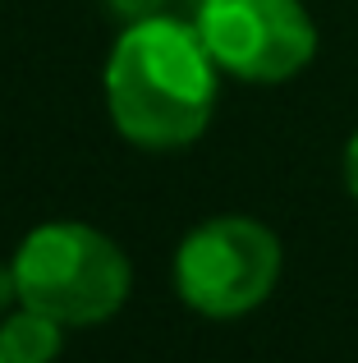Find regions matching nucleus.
<instances>
[{"label":"nucleus","instance_id":"f257e3e1","mask_svg":"<svg viewBox=\"0 0 358 363\" xmlns=\"http://www.w3.org/2000/svg\"><path fill=\"white\" fill-rule=\"evenodd\" d=\"M216 106V60L197 28L166 14L134 18L106 60L110 124L134 147L175 152L202 138Z\"/></svg>","mask_w":358,"mask_h":363},{"label":"nucleus","instance_id":"f03ea898","mask_svg":"<svg viewBox=\"0 0 358 363\" xmlns=\"http://www.w3.org/2000/svg\"><path fill=\"white\" fill-rule=\"evenodd\" d=\"M18 303L51 313L64 327H97L125 308L134 267L125 248L97 225L46 221L14 253Z\"/></svg>","mask_w":358,"mask_h":363},{"label":"nucleus","instance_id":"7ed1b4c3","mask_svg":"<svg viewBox=\"0 0 358 363\" xmlns=\"http://www.w3.org/2000/svg\"><path fill=\"white\" fill-rule=\"evenodd\" d=\"M280 281V240L248 216H212L175 253V290L202 318L253 313Z\"/></svg>","mask_w":358,"mask_h":363},{"label":"nucleus","instance_id":"20e7f679","mask_svg":"<svg viewBox=\"0 0 358 363\" xmlns=\"http://www.w3.org/2000/svg\"><path fill=\"white\" fill-rule=\"evenodd\" d=\"M193 28L216 69L243 83H285L317 51V28L299 0H202Z\"/></svg>","mask_w":358,"mask_h":363},{"label":"nucleus","instance_id":"39448f33","mask_svg":"<svg viewBox=\"0 0 358 363\" xmlns=\"http://www.w3.org/2000/svg\"><path fill=\"white\" fill-rule=\"evenodd\" d=\"M64 350V322L51 313L18 303L14 313L0 318V354L5 363H55Z\"/></svg>","mask_w":358,"mask_h":363},{"label":"nucleus","instance_id":"423d86ee","mask_svg":"<svg viewBox=\"0 0 358 363\" xmlns=\"http://www.w3.org/2000/svg\"><path fill=\"white\" fill-rule=\"evenodd\" d=\"M9 303H18V276H14V262L0 267V313H5Z\"/></svg>","mask_w":358,"mask_h":363},{"label":"nucleus","instance_id":"0eeeda50","mask_svg":"<svg viewBox=\"0 0 358 363\" xmlns=\"http://www.w3.org/2000/svg\"><path fill=\"white\" fill-rule=\"evenodd\" d=\"M345 184H350V194L358 198V133L350 138V147H345Z\"/></svg>","mask_w":358,"mask_h":363},{"label":"nucleus","instance_id":"6e6552de","mask_svg":"<svg viewBox=\"0 0 358 363\" xmlns=\"http://www.w3.org/2000/svg\"><path fill=\"white\" fill-rule=\"evenodd\" d=\"M0 363H5V354H0Z\"/></svg>","mask_w":358,"mask_h":363}]
</instances>
